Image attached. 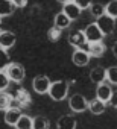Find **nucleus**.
<instances>
[{
  "mask_svg": "<svg viewBox=\"0 0 117 129\" xmlns=\"http://www.w3.org/2000/svg\"><path fill=\"white\" fill-rule=\"evenodd\" d=\"M69 94V82L66 81H55L52 82L50 85V90H49V96L50 99L56 100V102H61L67 97Z\"/></svg>",
  "mask_w": 117,
  "mask_h": 129,
  "instance_id": "obj_1",
  "label": "nucleus"
},
{
  "mask_svg": "<svg viewBox=\"0 0 117 129\" xmlns=\"http://www.w3.org/2000/svg\"><path fill=\"white\" fill-rule=\"evenodd\" d=\"M6 75H8V78L11 79V81H14V82H17V84H20V82H23V79H24V75H26V72H24V67L21 66V64H18V62H11L9 66L6 67Z\"/></svg>",
  "mask_w": 117,
  "mask_h": 129,
  "instance_id": "obj_2",
  "label": "nucleus"
},
{
  "mask_svg": "<svg viewBox=\"0 0 117 129\" xmlns=\"http://www.w3.org/2000/svg\"><path fill=\"white\" fill-rule=\"evenodd\" d=\"M96 24L97 27L100 29V32L103 35H109L114 32V27H115V20L112 17H109L108 14H103L102 17L96 18Z\"/></svg>",
  "mask_w": 117,
  "mask_h": 129,
  "instance_id": "obj_3",
  "label": "nucleus"
},
{
  "mask_svg": "<svg viewBox=\"0 0 117 129\" xmlns=\"http://www.w3.org/2000/svg\"><path fill=\"white\" fill-rule=\"evenodd\" d=\"M50 85H52V82H50V79H49L46 75H38V76H35L34 81H32V87H34L35 93H38V94H46V93H49Z\"/></svg>",
  "mask_w": 117,
  "mask_h": 129,
  "instance_id": "obj_4",
  "label": "nucleus"
},
{
  "mask_svg": "<svg viewBox=\"0 0 117 129\" xmlns=\"http://www.w3.org/2000/svg\"><path fill=\"white\" fill-rule=\"evenodd\" d=\"M69 106L73 112H84L88 109V100L82 94H73L69 99Z\"/></svg>",
  "mask_w": 117,
  "mask_h": 129,
  "instance_id": "obj_5",
  "label": "nucleus"
},
{
  "mask_svg": "<svg viewBox=\"0 0 117 129\" xmlns=\"http://www.w3.org/2000/svg\"><path fill=\"white\" fill-rule=\"evenodd\" d=\"M69 43L75 47V49H84L88 52V43L85 38L84 30H75L69 35Z\"/></svg>",
  "mask_w": 117,
  "mask_h": 129,
  "instance_id": "obj_6",
  "label": "nucleus"
},
{
  "mask_svg": "<svg viewBox=\"0 0 117 129\" xmlns=\"http://www.w3.org/2000/svg\"><path fill=\"white\" fill-rule=\"evenodd\" d=\"M84 34H85V38H87V43H88V44H91V43H100L102 38L105 37V35L100 32V29L97 27L96 23H90V24L85 27Z\"/></svg>",
  "mask_w": 117,
  "mask_h": 129,
  "instance_id": "obj_7",
  "label": "nucleus"
},
{
  "mask_svg": "<svg viewBox=\"0 0 117 129\" xmlns=\"http://www.w3.org/2000/svg\"><path fill=\"white\" fill-rule=\"evenodd\" d=\"M90 58H91L90 53L87 50H84V49H75V52L72 55V61H73L75 66H78V67H85L87 64L90 62Z\"/></svg>",
  "mask_w": 117,
  "mask_h": 129,
  "instance_id": "obj_8",
  "label": "nucleus"
},
{
  "mask_svg": "<svg viewBox=\"0 0 117 129\" xmlns=\"http://www.w3.org/2000/svg\"><path fill=\"white\" fill-rule=\"evenodd\" d=\"M14 100H15V105L18 108H26V106L31 105L32 97H31L29 91H26L24 88H18L15 91V94H14Z\"/></svg>",
  "mask_w": 117,
  "mask_h": 129,
  "instance_id": "obj_9",
  "label": "nucleus"
},
{
  "mask_svg": "<svg viewBox=\"0 0 117 129\" xmlns=\"http://www.w3.org/2000/svg\"><path fill=\"white\" fill-rule=\"evenodd\" d=\"M17 41V35L14 32H9V30H2L0 32V47L8 50L11 47H14Z\"/></svg>",
  "mask_w": 117,
  "mask_h": 129,
  "instance_id": "obj_10",
  "label": "nucleus"
},
{
  "mask_svg": "<svg viewBox=\"0 0 117 129\" xmlns=\"http://www.w3.org/2000/svg\"><path fill=\"white\" fill-rule=\"evenodd\" d=\"M21 115H23V112H21V108H18V106H14V108L8 109V111L5 112V123H8L9 126H14V127H15Z\"/></svg>",
  "mask_w": 117,
  "mask_h": 129,
  "instance_id": "obj_11",
  "label": "nucleus"
},
{
  "mask_svg": "<svg viewBox=\"0 0 117 129\" xmlns=\"http://www.w3.org/2000/svg\"><path fill=\"white\" fill-rule=\"evenodd\" d=\"M90 81H91L93 84H96V85L105 84V81H106V69H103V67H100V66L94 67V69L90 72Z\"/></svg>",
  "mask_w": 117,
  "mask_h": 129,
  "instance_id": "obj_12",
  "label": "nucleus"
},
{
  "mask_svg": "<svg viewBox=\"0 0 117 129\" xmlns=\"http://www.w3.org/2000/svg\"><path fill=\"white\" fill-rule=\"evenodd\" d=\"M112 93L114 91H112V88L108 84H100V85H97V90H96V99L102 100L103 103H108L111 96H112Z\"/></svg>",
  "mask_w": 117,
  "mask_h": 129,
  "instance_id": "obj_13",
  "label": "nucleus"
},
{
  "mask_svg": "<svg viewBox=\"0 0 117 129\" xmlns=\"http://www.w3.org/2000/svg\"><path fill=\"white\" fill-rule=\"evenodd\" d=\"M76 126H78V121L70 114L60 117V118H58V121H56V127L58 129H76Z\"/></svg>",
  "mask_w": 117,
  "mask_h": 129,
  "instance_id": "obj_14",
  "label": "nucleus"
},
{
  "mask_svg": "<svg viewBox=\"0 0 117 129\" xmlns=\"http://www.w3.org/2000/svg\"><path fill=\"white\" fill-rule=\"evenodd\" d=\"M63 12L73 21V20H78L79 17H81V12H82V9L75 3V2H69V3H66L64 5V8H63Z\"/></svg>",
  "mask_w": 117,
  "mask_h": 129,
  "instance_id": "obj_15",
  "label": "nucleus"
},
{
  "mask_svg": "<svg viewBox=\"0 0 117 129\" xmlns=\"http://www.w3.org/2000/svg\"><path fill=\"white\" fill-rule=\"evenodd\" d=\"M14 106H17V105H15V100H14L12 94L5 93V91L0 93V111H5L6 112L8 109H11Z\"/></svg>",
  "mask_w": 117,
  "mask_h": 129,
  "instance_id": "obj_16",
  "label": "nucleus"
},
{
  "mask_svg": "<svg viewBox=\"0 0 117 129\" xmlns=\"http://www.w3.org/2000/svg\"><path fill=\"white\" fill-rule=\"evenodd\" d=\"M70 23H72V20L61 11V12H58L56 15H55V18H53V26L55 27H58L60 30H63V29H67L69 26H70Z\"/></svg>",
  "mask_w": 117,
  "mask_h": 129,
  "instance_id": "obj_17",
  "label": "nucleus"
},
{
  "mask_svg": "<svg viewBox=\"0 0 117 129\" xmlns=\"http://www.w3.org/2000/svg\"><path fill=\"white\" fill-rule=\"evenodd\" d=\"M17 8L14 6L12 0H0V18L2 17H9L14 14Z\"/></svg>",
  "mask_w": 117,
  "mask_h": 129,
  "instance_id": "obj_18",
  "label": "nucleus"
},
{
  "mask_svg": "<svg viewBox=\"0 0 117 129\" xmlns=\"http://www.w3.org/2000/svg\"><path fill=\"white\" fill-rule=\"evenodd\" d=\"M105 50H106V47H105V44L102 41L100 43H91V44H88V53L93 58H100L105 53Z\"/></svg>",
  "mask_w": 117,
  "mask_h": 129,
  "instance_id": "obj_19",
  "label": "nucleus"
},
{
  "mask_svg": "<svg viewBox=\"0 0 117 129\" xmlns=\"http://www.w3.org/2000/svg\"><path fill=\"white\" fill-rule=\"evenodd\" d=\"M105 108H106V103H103V102L99 100V99H93V100L88 102V109H90V112L94 114V115H99V114L105 112Z\"/></svg>",
  "mask_w": 117,
  "mask_h": 129,
  "instance_id": "obj_20",
  "label": "nucleus"
},
{
  "mask_svg": "<svg viewBox=\"0 0 117 129\" xmlns=\"http://www.w3.org/2000/svg\"><path fill=\"white\" fill-rule=\"evenodd\" d=\"M50 127V121L43 117V115H37L34 117V123H32V129H49Z\"/></svg>",
  "mask_w": 117,
  "mask_h": 129,
  "instance_id": "obj_21",
  "label": "nucleus"
},
{
  "mask_svg": "<svg viewBox=\"0 0 117 129\" xmlns=\"http://www.w3.org/2000/svg\"><path fill=\"white\" fill-rule=\"evenodd\" d=\"M32 123H34V118L29 117V115H26V114H23L20 117L15 129H32Z\"/></svg>",
  "mask_w": 117,
  "mask_h": 129,
  "instance_id": "obj_22",
  "label": "nucleus"
},
{
  "mask_svg": "<svg viewBox=\"0 0 117 129\" xmlns=\"http://www.w3.org/2000/svg\"><path fill=\"white\" fill-rule=\"evenodd\" d=\"M90 14L94 17V18H99L105 14V6L102 3H91L90 6Z\"/></svg>",
  "mask_w": 117,
  "mask_h": 129,
  "instance_id": "obj_23",
  "label": "nucleus"
},
{
  "mask_svg": "<svg viewBox=\"0 0 117 129\" xmlns=\"http://www.w3.org/2000/svg\"><path fill=\"white\" fill-rule=\"evenodd\" d=\"M9 64H11V58L8 55V50L0 47V70H6Z\"/></svg>",
  "mask_w": 117,
  "mask_h": 129,
  "instance_id": "obj_24",
  "label": "nucleus"
},
{
  "mask_svg": "<svg viewBox=\"0 0 117 129\" xmlns=\"http://www.w3.org/2000/svg\"><path fill=\"white\" fill-rule=\"evenodd\" d=\"M105 14H108L114 20L117 18V0H111L108 5H105Z\"/></svg>",
  "mask_w": 117,
  "mask_h": 129,
  "instance_id": "obj_25",
  "label": "nucleus"
},
{
  "mask_svg": "<svg viewBox=\"0 0 117 129\" xmlns=\"http://www.w3.org/2000/svg\"><path fill=\"white\" fill-rule=\"evenodd\" d=\"M106 79L109 81V84L117 85V66H112V67L106 69Z\"/></svg>",
  "mask_w": 117,
  "mask_h": 129,
  "instance_id": "obj_26",
  "label": "nucleus"
},
{
  "mask_svg": "<svg viewBox=\"0 0 117 129\" xmlns=\"http://www.w3.org/2000/svg\"><path fill=\"white\" fill-rule=\"evenodd\" d=\"M9 82H11V79L8 78L6 72H5V70H0V93L5 91V90L9 87Z\"/></svg>",
  "mask_w": 117,
  "mask_h": 129,
  "instance_id": "obj_27",
  "label": "nucleus"
},
{
  "mask_svg": "<svg viewBox=\"0 0 117 129\" xmlns=\"http://www.w3.org/2000/svg\"><path fill=\"white\" fill-rule=\"evenodd\" d=\"M60 37H61V30L58 29V27H55V26H52L47 30V38L50 41H58V40H60Z\"/></svg>",
  "mask_w": 117,
  "mask_h": 129,
  "instance_id": "obj_28",
  "label": "nucleus"
},
{
  "mask_svg": "<svg viewBox=\"0 0 117 129\" xmlns=\"http://www.w3.org/2000/svg\"><path fill=\"white\" fill-rule=\"evenodd\" d=\"M73 2L81 9H90V6H91V0H73Z\"/></svg>",
  "mask_w": 117,
  "mask_h": 129,
  "instance_id": "obj_29",
  "label": "nucleus"
},
{
  "mask_svg": "<svg viewBox=\"0 0 117 129\" xmlns=\"http://www.w3.org/2000/svg\"><path fill=\"white\" fill-rule=\"evenodd\" d=\"M108 105H111L112 108H117V91H114V93H112V96H111V99H109Z\"/></svg>",
  "mask_w": 117,
  "mask_h": 129,
  "instance_id": "obj_30",
  "label": "nucleus"
},
{
  "mask_svg": "<svg viewBox=\"0 0 117 129\" xmlns=\"http://www.w3.org/2000/svg\"><path fill=\"white\" fill-rule=\"evenodd\" d=\"M12 3L15 8H24L27 5V0H12Z\"/></svg>",
  "mask_w": 117,
  "mask_h": 129,
  "instance_id": "obj_31",
  "label": "nucleus"
},
{
  "mask_svg": "<svg viewBox=\"0 0 117 129\" xmlns=\"http://www.w3.org/2000/svg\"><path fill=\"white\" fill-rule=\"evenodd\" d=\"M112 53H114V56L117 58V41L114 43V46H112Z\"/></svg>",
  "mask_w": 117,
  "mask_h": 129,
  "instance_id": "obj_32",
  "label": "nucleus"
},
{
  "mask_svg": "<svg viewBox=\"0 0 117 129\" xmlns=\"http://www.w3.org/2000/svg\"><path fill=\"white\" fill-rule=\"evenodd\" d=\"M60 3H63V5H66V3H69V2H72V0H58Z\"/></svg>",
  "mask_w": 117,
  "mask_h": 129,
  "instance_id": "obj_33",
  "label": "nucleus"
},
{
  "mask_svg": "<svg viewBox=\"0 0 117 129\" xmlns=\"http://www.w3.org/2000/svg\"><path fill=\"white\" fill-rule=\"evenodd\" d=\"M0 32H2V20H0Z\"/></svg>",
  "mask_w": 117,
  "mask_h": 129,
  "instance_id": "obj_34",
  "label": "nucleus"
}]
</instances>
